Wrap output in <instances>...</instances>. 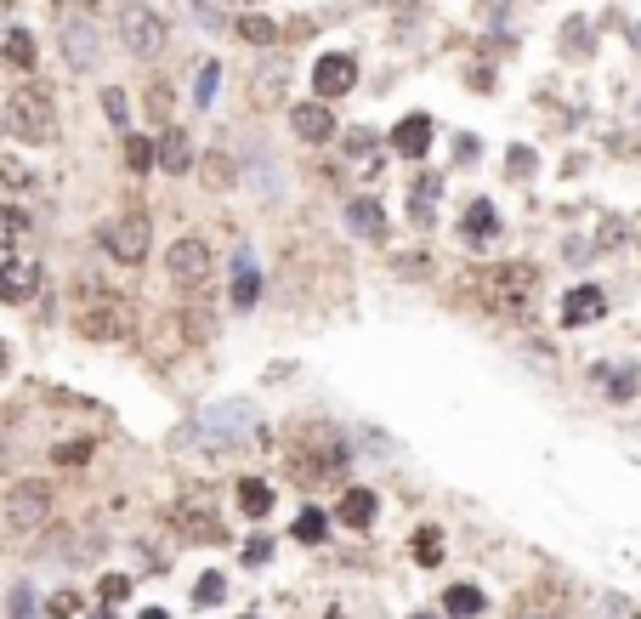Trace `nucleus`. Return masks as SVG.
<instances>
[{
  "instance_id": "obj_1",
  "label": "nucleus",
  "mask_w": 641,
  "mask_h": 619,
  "mask_svg": "<svg viewBox=\"0 0 641 619\" xmlns=\"http://www.w3.org/2000/svg\"><path fill=\"white\" fill-rule=\"evenodd\" d=\"M120 35H125V46H131V57H159L165 52V23H159V12L154 6H125L120 12Z\"/></svg>"
},
{
  "instance_id": "obj_2",
  "label": "nucleus",
  "mask_w": 641,
  "mask_h": 619,
  "mask_svg": "<svg viewBox=\"0 0 641 619\" xmlns=\"http://www.w3.org/2000/svg\"><path fill=\"white\" fill-rule=\"evenodd\" d=\"M12 131H18L23 142H46L52 137V97L35 86H23L18 97H12Z\"/></svg>"
},
{
  "instance_id": "obj_3",
  "label": "nucleus",
  "mask_w": 641,
  "mask_h": 619,
  "mask_svg": "<svg viewBox=\"0 0 641 619\" xmlns=\"http://www.w3.org/2000/svg\"><path fill=\"white\" fill-rule=\"evenodd\" d=\"M165 267H171V279L182 284V290H205V284H210V245L188 233V239H176V245H171Z\"/></svg>"
},
{
  "instance_id": "obj_4",
  "label": "nucleus",
  "mask_w": 641,
  "mask_h": 619,
  "mask_svg": "<svg viewBox=\"0 0 641 619\" xmlns=\"http://www.w3.org/2000/svg\"><path fill=\"white\" fill-rule=\"evenodd\" d=\"M103 250L114 256V262L137 267L142 256H148V216H120V222H108V228H103Z\"/></svg>"
},
{
  "instance_id": "obj_5",
  "label": "nucleus",
  "mask_w": 641,
  "mask_h": 619,
  "mask_svg": "<svg viewBox=\"0 0 641 619\" xmlns=\"http://www.w3.org/2000/svg\"><path fill=\"white\" fill-rule=\"evenodd\" d=\"M80 330H86L91 341H120L125 330H131V307H125L120 296H97L80 313Z\"/></svg>"
},
{
  "instance_id": "obj_6",
  "label": "nucleus",
  "mask_w": 641,
  "mask_h": 619,
  "mask_svg": "<svg viewBox=\"0 0 641 619\" xmlns=\"http://www.w3.org/2000/svg\"><path fill=\"white\" fill-rule=\"evenodd\" d=\"M352 86H358V57H352V52H330V57H318V69H312V91H318L324 103L347 97Z\"/></svg>"
},
{
  "instance_id": "obj_7",
  "label": "nucleus",
  "mask_w": 641,
  "mask_h": 619,
  "mask_svg": "<svg viewBox=\"0 0 641 619\" xmlns=\"http://www.w3.org/2000/svg\"><path fill=\"white\" fill-rule=\"evenodd\" d=\"M52 512V489L46 483H18L12 495H6V523L12 529H40Z\"/></svg>"
},
{
  "instance_id": "obj_8",
  "label": "nucleus",
  "mask_w": 641,
  "mask_h": 619,
  "mask_svg": "<svg viewBox=\"0 0 641 619\" xmlns=\"http://www.w3.org/2000/svg\"><path fill=\"white\" fill-rule=\"evenodd\" d=\"M602 313H607L602 284H573L568 296H562V324H568V330H585V324H596Z\"/></svg>"
},
{
  "instance_id": "obj_9",
  "label": "nucleus",
  "mask_w": 641,
  "mask_h": 619,
  "mask_svg": "<svg viewBox=\"0 0 641 619\" xmlns=\"http://www.w3.org/2000/svg\"><path fill=\"white\" fill-rule=\"evenodd\" d=\"M290 125H295V137H301V142H330L335 137V114H330L324 97H318V103H295L290 108Z\"/></svg>"
},
{
  "instance_id": "obj_10",
  "label": "nucleus",
  "mask_w": 641,
  "mask_h": 619,
  "mask_svg": "<svg viewBox=\"0 0 641 619\" xmlns=\"http://www.w3.org/2000/svg\"><path fill=\"white\" fill-rule=\"evenodd\" d=\"M392 148H398L403 160H426V148H432V120L426 114H403L392 125Z\"/></svg>"
},
{
  "instance_id": "obj_11",
  "label": "nucleus",
  "mask_w": 641,
  "mask_h": 619,
  "mask_svg": "<svg viewBox=\"0 0 641 619\" xmlns=\"http://www.w3.org/2000/svg\"><path fill=\"white\" fill-rule=\"evenodd\" d=\"M35 290H40V267L35 262H0V301L23 307Z\"/></svg>"
},
{
  "instance_id": "obj_12",
  "label": "nucleus",
  "mask_w": 641,
  "mask_h": 619,
  "mask_svg": "<svg viewBox=\"0 0 641 619\" xmlns=\"http://www.w3.org/2000/svg\"><path fill=\"white\" fill-rule=\"evenodd\" d=\"M460 233H466L471 245H488V239H500V211H494V199H471Z\"/></svg>"
},
{
  "instance_id": "obj_13",
  "label": "nucleus",
  "mask_w": 641,
  "mask_h": 619,
  "mask_svg": "<svg viewBox=\"0 0 641 619\" xmlns=\"http://www.w3.org/2000/svg\"><path fill=\"white\" fill-rule=\"evenodd\" d=\"M261 296V273L250 267V250H239L233 256V307H256Z\"/></svg>"
},
{
  "instance_id": "obj_14",
  "label": "nucleus",
  "mask_w": 641,
  "mask_h": 619,
  "mask_svg": "<svg viewBox=\"0 0 641 619\" xmlns=\"http://www.w3.org/2000/svg\"><path fill=\"white\" fill-rule=\"evenodd\" d=\"M375 506H381L375 489H347V495H341V523H347V529H369V523H375Z\"/></svg>"
},
{
  "instance_id": "obj_15",
  "label": "nucleus",
  "mask_w": 641,
  "mask_h": 619,
  "mask_svg": "<svg viewBox=\"0 0 641 619\" xmlns=\"http://www.w3.org/2000/svg\"><path fill=\"white\" fill-rule=\"evenodd\" d=\"M347 228L352 233H364V239H386V216L375 199H352L347 205Z\"/></svg>"
},
{
  "instance_id": "obj_16",
  "label": "nucleus",
  "mask_w": 641,
  "mask_h": 619,
  "mask_svg": "<svg viewBox=\"0 0 641 619\" xmlns=\"http://www.w3.org/2000/svg\"><path fill=\"white\" fill-rule=\"evenodd\" d=\"M63 52H69L74 69H91V63H97V35H91L86 23H69V29H63Z\"/></svg>"
},
{
  "instance_id": "obj_17",
  "label": "nucleus",
  "mask_w": 641,
  "mask_h": 619,
  "mask_svg": "<svg viewBox=\"0 0 641 619\" xmlns=\"http://www.w3.org/2000/svg\"><path fill=\"white\" fill-rule=\"evenodd\" d=\"M159 165L171 171V177H182L193 165V142H188V131H165V142H159Z\"/></svg>"
},
{
  "instance_id": "obj_18",
  "label": "nucleus",
  "mask_w": 641,
  "mask_h": 619,
  "mask_svg": "<svg viewBox=\"0 0 641 619\" xmlns=\"http://www.w3.org/2000/svg\"><path fill=\"white\" fill-rule=\"evenodd\" d=\"M483 591H477V585H449V591H443V614H454V619H477L483 614Z\"/></svg>"
},
{
  "instance_id": "obj_19",
  "label": "nucleus",
  "mask_w": 641,
  "mask_h": 619,
  "mask_svg": "<svg viewBox=\"0 0 641 619\" xmlns=\"http://www.w3.org/2000/svg\"><path fill=\"white\" fill-rule=\"evenodd\" d=\"M239 512L261 523V517L273 512V489H267L261 478H239Z\"/></svg>"
},
{
  "instance_id": "obj_20",
  "label": "nucleus",
  "mask_w": 641,
  "mask_h": 619,
  "mask_svg": "<svg viewBox=\"0 0 641 619\" xmlns=\"http://www.w3.org/2000/svg\"><path fill=\"white\" fill-rule=\"evenodd\" d=\"M494 290H500L505 301L528 296V290H534V267H528V262H511V267H500V273H494Z\"/></svg>"
},
{
  "instance_id": "obj_21",
  "label": "nucleus",
  "mask_w": 641,
  "mask_h": 619,
  "mask_svg": "<svg viewBox=\"0 0 641 619\" xmlns=\"http://www.w3.org/2000/svg\"><path fill=\"white\" fill-rule=\"evenodd\" d=\"M176 529L188 534V540H216V534H222V523H216V517H205L199 506H188V512H176Z\"/></svg>"
},
{
  "instance_id": "obj_22",
  "label": "nucleus",
  "mask_w": 641,
  "mask_h": 619,
  "mask_svg": "<svg viewBox=\"0 0 641 619\" xmlns=\"http://www.w3.org/2000/svg\"><path fill=\"white\" fill-rule=\"evenodd\" d=\"M23 239H29V216H23L18 205H6V211H0V250L23 245Z\"/></svg>"
},
{
  "instance_id": "obj_23",
  "label": "nucleus",
  "mask_w": 641,
  "mask_h": 619,
  "mask_svg": "<svg viewBox=\"0 0 641 619\" xmlns=\"http://www.w3.org/2000/svg\"><path fill=\"white\" fill-rule=\"evenodd\" d=\"M324 534H330V517H324V512H301V517H295V540H301V546H318Z\"/></svg>"
},
{
  "instance_id": "obj_24",
  "label": "nucleus",
  "mask_w": 641,
  "mask_h": 619,
  "mask_svg": "<svg viewBox=\"0 0 641 619\" xmlns=\"http://www.w3.org/2000/svg\"><path fill=\"white\" fill-rule=\"evenodd\" d=\"M415 563L420 568H437V563H443V534H437V529H420L415 534Z\"/></svg>"
},
{
  "instance_id": "obj_25",
  "label": "nucleus",
  "mask_w": 641,
  "mask_h": 619,
  "mask_svg": "<svg viewBox=\"0 0 641 619\" xmlns=\"http://www.w3.org/2000/svg\"><path fill=\"white\" fill-rule=\"evenodd\" d=\"M6 63H18V69L35 63V35H29V29H12V35H6Z\"/></svg>"
},
{
  "instance_id": "obj_26",
  "label": "nucleus",
  "mask_w": 641,
  "mask_h": 619,
  "mask_svg": "<svg viewBox=\"0 0 641 619\" xmlns=\"http://www.w3.org/2000/svg\"><path fill=\"white\" fill-rule=\"evenodd\" d=\"M216 86H222V63H205V69H199V80H193V103L210 108V103H216Z\"/></svg>"
},
{
  "instance_id": "obj_27",
  "label": "nucleus",
  "mask_w": 641,
  "mask_h": 619,
  "mask_svg": "<svg viewBox=\"0 0 641 619\" xmlns=\"http://www.w3.org/2000/svg\"><path fill=\"white\" fill-rule=\"evenodd\" d=\"M222 597H227V580H222V574H216V568H210V574H199V585H193V602H199V608H216Z\"/></svg>"
},
{
  "instance_id": "obj_28",
  "label": "nucleus",
  "mask_w": 641,
  "mask_h": 619,
  "mask_svg": "<svg viewBox=\"0 0 641 619\" xmlns=\"http://www.w3.org/2000/svg\"><path fill=\"white\" fill-rule=\"evenodd\" d=\"M154 160H159V148L148 137H125V165H131V171H148Z\"/></svg>"
},
{
  "instance_id": "obj_29",
  "label": "nucleus",
  "mask_w": 641,
  "mask_h": 619,
  "mask_svg": "<svg viewBox=\"0 0 641 619\" xmlns=\"http://www.w3.org/2000/svg\"><path fill=\"white\" fill-rule=\"evenodd\" d=\"M602 375H607V398H613V404L636 398V370H630V364H624V370H602Z\"/></svg>"
},
{
  "instance_id": "obj_30",
  "label": "nucleus",
  "mask_w": 641,
  "mask_h": 619,
  "mask_svg": "<svg viewBox=\"0 0 641 619\" xmlns=\"http://www.w3.org/2000/svg\"><path fill=\"white\" fill-rule=\"evenodd\" d=\"M375 148H381V137H375L369 125H358V131H347V154H352V160H369Z\"/></svg>"
},
{
  "instance_id": "obj_31",
  "label": "nucleus",
  "mask_w": 641,
  "mask_h": 619,
  "mask_svg": "<svg viewBox=\"0 0 641 619\" xmlns=\"http://www.w3.org/2000/svg\"><path fill=\"white\" fill-rule=\"evenodd\" d=\"M103 114H108L114 125H125V120H131V97H125L120 86H108V91H103Z\"/></svg>"
},
{
  "instance_id": "obj_32",
  "label": "nucleus",
  "mask_w": 641,
  "mask_h": 619,
  "mask_svg": "<svg viewBox=\"0 0 641 619\" xmlns=\"http://www.w3.org/2000/svg\"><path fill=\"white\" fill-rule=\"evenodd\" d=\"M97 597H103L108 608H114V602H125V597H131V580H125V574H103V585H97Z\"/></svg>"
},
{
  "instance_id": "obj_33",
  "label": "nucleus",
  "mask_w": 641,
  "mask_h": 619,
  "mask_svg": "<svg viewBox=\"0 0 641 619\" xmlns=\"http://www.w3.org/2000/svg\"><path fill=\"white\" fill-rule=\"evenodd\" d=\"M239 35L250 40V46H267V40H273V23H267V18H244Z\"/></svg>"
},
{
  "instance_id": "obj_34",
  "label": "nucleus",
  "mask_w": 641,
  "mask_h": 619,
  "mask_svg": "<svg viewBox=\"0 0 641 619\" xmlns=\"http://www.w3.org/2000/svg\"><path fill=\"white\" fill-rule=\"evenodd\" d=\"M267 557H273V540H267V534H256V540H244V563H250V568H261Z\"/></svg>"
},
{
  "instance_id": "obj_35",
  "label": "nucleus",
  "mask_w": 641,
  "mask_h": 619,
  "mask_svg": "<svg viewBox=\"0 0 641 619\" xmlns=\"http://www.w3.org/2000/svg\"><path fill=\"white\" fill-rule=\"evenodd\" d=\"M80 614V597H74V591H57L52 597V619H74Z\"/></svg>"
},
{
  "instance_id": "obj_36",
  "label": "nucleus",
  "mask_w": 641,
  "mask_h": 619,
  "mask_svg": "<svg viewBox=\"0 0 641 619\" xmlns=\"http://www.w3.org/2000/svg\"><path fill=\"white\" fill-rule=\"evenodd\" d=\"M148 114H154V120H165V114H171V86H154V91H148Z\"/></svg>"
},
{
  "instance_id": "obj_37",
  "label": "nucleus",
  "mask_w": 641,
  "mask_h": 619,
  "mask_svg": "<svg viewBox=\"0 0 641 619\" xmlns=\"http://www.w3.org/2000/svg\"><path fill=\"white\" fill-rule=\"evenodd\" d=\"M12 619H35V597H29V585L12 591Z\"/></svg>"
},
{
  "instance_id": "obj_38",
  "label": "nucleus",
  "mask_w": 641,
  "mask_h": 619,
  "mask_svg": "<svg viewBox=\"0 0 641 619\" xmlns=\"http://www.w3.org/2000/svg\"><path fill=\"white\" fill-rule=\"evenodd\" d=\"M505 171H511V177H528V171H534V154H528V148H511Z\"/></svg>"
},
{
  "instance_id": "obj_39",
  "label": "nucleus",
  "mask_w": 641,
  "mask_h": 619,
  "mask_svg": "<svg viewBox=\"0 0 641 619\" xmlns=\"http://www.w3.org/2000/svg\"><path fill=\"white\" fill-rule=\"evenodd\" d=\"M0 177L12 182V188H29V182H35V177H29V171H23L18 160H0Z\"/></svg>"
},
{
  "instance_id": "obj_40",
  "label": "nucleus",
  "mask_w": 641,
  "mask_h": 619,
  "mask_svg": "<svg viewBox=\"0 0 641 619\" xmlns=\"http://www.w3.org/2000/svg\"><path fill=\"white\" fill-rule=\"evenodd\" d=\"M91 455V443H63V449H57V460H63V466H69V460H86Z\"/></svg>"
},
{
  "instance_id": "obj_41",
  "label": "nucleus",
  "mask_w": 641,
  "mask_h": 619,
  "mask_svg": "<svg viewBox=\"0 0 641 619\" xmlns=\"http://www.w3.org/2000/svg\"><path fill=\"white\" fill-rule=\"evenodd\" d=\"M57 6H63V12H91L97 0H57Z\"/></svg>"
},
{
  "instance_id": "obj_42",
  "label": "nucleus",
  "mask_w": 641,
  "mask_h": 619,
  "mask_svg": "<svg viewBox=\"0 0 641 619\" xmlns=\"http://www.w3.org/2000/svg\"><path fill=\"white\" fill-rule=\"evenodd\" d=\"M142 619H171V614H165V608H142Z\"/></svg>"
},
{
  "instance_id": "obj_43",
  "label": "nucleus",
  "mask_w": 641,
  "mask_h": 619,
  "mask_svg": "<svg viewBox=\"0 0 641 619\" xmlns=\"http://www.w3.org/2000/svg\"><path fill=\"white\" fill-rule=\"evenodd\" d=\"M91 619H114V608H97V614H91Z\"/></svg>"
},
{
  "instance_id": "obj_44",
  "label": "nucleus",
  "mask_w": 641,
  "mask_h": 619,
  "mask_svg": "<svg viewBox=\"0 0 641 619\" xmlns=\"http://www.w3.org/2000/svg\"><path fill=\"white\" fill-rule=\"evenodd\" d=\"M0 375H6V347H0Z\"/></svg>"
},
{
  "instance_id": "obj_45",
  "label": "nucleus",
  "mask_w": 641,
  "mask_h": 619,
  "mask_svg": "<svg viewBox=\"0 0 641 619\" xmlns=\"http://www.w3.org/2000/svg\"><path fill=\"white\" fill-rule=\"evenodd\" d=\"M415 619H432V614H415Z\"/></svg>"
},
{
  "instance_id": "obj_46",
  "label": "nucleus",
  "mask_w": 641,
  "mask_h": 619,
  "mask_svg": "<svg viewBox=\"0 0 641 619\" xmlns=\"http://www.w3.org/2000/svg\"><path fill=\"white\" fill-rule=\"evenodd\" d=\"M244 619H256V614H244Z\"/></svg>"
}]
</instances>
